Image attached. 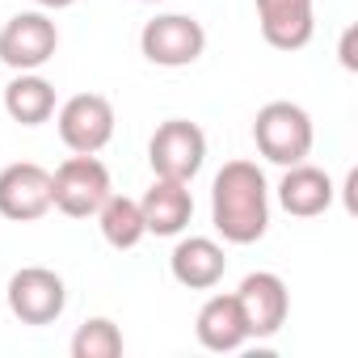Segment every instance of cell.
Segmentation results:
<instances>
[{
    "instance_id": "obj_12",
    "label": "cell",
    "mask_w": 358,
    "mask_h": 358,
    "mask_svg": "<svg viewBox=\"0 0 358 358\" xmlns=\"http://www.w3.org/2000/svg\"><path fill=\"white\" fill-rule=\"evenodd\" d=\"M253 5H257L262 38L274 51H299L312 43V34H316L312 0H253Z\"/></svg>"
},
{
    "instance_id": "obj_16",
    "label": "cell",
    "mask_w": 358,
    "mask_h": 358,
    "mask_svg": "<svg viewBox=\"0 0 358 358\" xmlns=\"http://www.w3.org/2000/svg\"><path fill=\"white\" fill-rule=\"evenodd\" d=\"M5 114L22 127H43L55 114V85L38 72H17L5 85Z\"/></svg>"
},
{
    "instance_id": "obj_6",
    "label": "cell",
    "mask_w": 358,
    "mask_h": 358,
    "mask_svg": "<svg viewBox=\"0 0 358 358\" xmlns=\"http://www.w3.org/2000/svg\"><path fill=\"white\" fill-rule=\"evenodd\" d=\"M59 51V30L43 9L13 13L0 26V64L13 72H38Z\"/></svg>"
},
{
    "instance_id": "obj_19",
    "label": "cell",
    "mask_w": 358,
    "mask_h": 358,
    "mask_svg": "<svg viewBox=\"0 0 358 358\" xmlns=\"http://www.w3.org/2000/svg\"><path fill=\"white\" fill-rule=\"evenodd\" d=\"M354 38H358V26H345V34H341V47H337V55H341V68H345V72H354V68H358Z\"/></svg>"
},
{
    "instance_id": "obj_9",
    "label": "cell",
    "mask_w": 358,
    "mask_h": 358,
    "mask_svg": "<svg viewBox=\"0 0 358 358\" xmlns=\"http://www.w3.org/2000/svg\"><path fill=\"white\" fill-rule=\"evenodd\" d=\"M232 295H236V308H241V316H245L249 341H253V337L266 341V337H274V333L287 324L291 291H287V282H282L274 270H253V274H245Z\"/></svg>"
},
{
    "instance_id": "obj_17",
    "label": "cell",
    "mask_w": 358,
    "mask_h": 358,
    "mask_svg": "<svg viewBox=\"0 0 358 358\" xmlns=\"http://www.w3.org/2000/svg\"><path fill=\"white\" fill-rule=\"evenodd\" d=\"M97 228L106 236L110 249H135L148 228H143V211H139V199H127V194H110L97 211Z\"/></svg>"
},
{
    "instance_id": "obj_11",
    "label": "cell",
    "mask_w": 358,
    "mask_h": 358,
    "mask_svg": "<svg viewBox=\"0 0 358 358\" xmlns=\"http://www.w3.org/2000/svg\"><path fill=\"white\" fill-rule=\"evenodd\" d=\"M143 211V228L148 236H182L194 220V194L190 182H169V177H156L148 186V194L139 199Z\"/></svg>"
},
{
    "instance_id": "obj_8",
    "label": "cell",
    "mask_w": 358,
    "mask_h": 358,
    "mask_svg": "<svg viewBox=\"0 0 358 358\" xmlns=\"http://www.w3.org/2000/svg\"><path fill=\"white\" fill-rule=\"evenodd\" d=\"M114 106L101 93H76L55 110V127L68 152H85L97 156L110 139H114Z\"/></svg>"
},
{
    "instance_id": "obj_15",
    "label": "cell",
    "mask_w": 358,
    "mask_h": 358,
    "mask_svg": "<svg viewBox=\"0 0 358 358\" xmlns=\"http://www.w3.org/2000/svg\"><path fill=\"white\" fill-rule=\"evenodd\" d=\"M194 337L203 350L211 354H232L249 341V329H245V316L236 308V295H211L199 316H194Z\"/></svg>"
},
{
    "instance_id": "obj_7",
    "label": "cell",
    "mask_w": 358,
    "mask_h": 358,
    "mask_svg": "<svg viewBox=\"0 0 358 358\" xmlns=\"http://www.w3.org/2000/svg\"><path fill=\"white\" fill-rule=\"evenodd\" d=\"M5 299H9V312L22 320V324H55L68 308V287L55 270L47 266H22L9 287H5Z\"/></svg>"
},
{
    "instance_id": "obj_4",
    "label": "cell",
    "mask_w": 358,
    "mask_h": 358,
    "mask_svg": "<svg viewBox=\"0 0 358 358\" xmlns=\"http://www.w3.org/2000/svg\"><path fill=\"white\" fill-rule=\"evenodd\" d=\"M148 164L169 182H194L207 164V135L190 118H164L148 139Z\"/></svg>"
},
{
    "instance_id": "obj_21",
    "label": "cell",
    "mask_w": 358,
    "mask_h": 358,
    "mask_svg": "<svg viewBox=\"0 0 358 358\" xmlns=\"http://www.w3.org/2000/svg\"><path fill=\"white\" fill-rule=\"evenodd\" d=\"M139 5H160V0H139Z\"/></svg>"
},
{
    "instance_id": "obj_14",
    "label": "cell",
    "mask_w": 358,
    "mask_h": 358,
    "mask_svg": "<svg viewBox=\"0 0 358 358\" xmlns=\"http://www.w3.org/2000/svg\"><path fill=\"white\" fill-rule=\"evenodd\" d=\"M169 270L173 278L190 287V291H211L224 282V270H228V257H224V245L211 241V236H186L177 241V249L169 253Z\"/></svg>"
},
{
    "instance_id": "obj_13",
    "label": "cell",
    "mask_w": 358,
    "mask_h": 358,
    "mask_svg": "<svg viewBox=\"0 0 358 358\" xmlns=\"http://www.w3.org/2000/svg\"><path fill=\"white\" fill-rule=\"evenodd\" d=\"M337 199V186H333V177L308 160L299 164H287L282 173V182H278V203L287 215L295 220H312V215H324Z\"/></svg>"
},
{
    "instance_id": "obj_3",
    "label": "cell",
    "mask_w": 358,
    "mask_h": 358,
    "mask_svg": "<svg viewBox=\"0 0 358 358\" xmlns=\"http://www.w3.org/2000/svg\"><path fill=\"white\" fill-rule=\"evenodd\" d=\"M114 194L110 169L97 156L72 152L55 173H51V207L64 211L68 220H89L101 211V203Z\"/></svg>"
},
{
    "instance_id": "obj_1",
    "label": "cell",
    "mask_w": 358,
    "mask_h": 358,
    "mask_svg": "<svg viewBox=\"0 0 358 358\" xmlns=\"http://www.w3.org/2000/svg\"><path fill=\"white\" fill-rule=\"evenodd\" d=\"M211 224L228 245H257L270 228V186L253 160H228L211 182Z\"/></svg>"
},
{
    "instance_id": "obj_2",
    "label": "cell",
    "mask_w": 358,
    "mask_h": 358,
    "mask_svg": "<svg viewBox=\"0 0 358 358\" xmlns=\"http://www.w3.org/2000/svg\"><path fill=\"white\" fill-rule=\"evenodd\" d=\"M312 114L295 101H266L253 118V143L270 164H299L312 152Z\"/></svg>"
},
{
    "instance_id": "obj_18",
    "label": "cell",
    "mask_w": 358,
    "mask_h": 358,
    "mask_svg": "<svg viewBox=\"0 0 358 358\" xmlns=\"http://www.w3.org/2000/svg\"><path fill=\"white\" fill-rule=\"evenodd\" d=\"M122 329L110 316H89L76 333H72V358H118L122 354Z\"/></svg>"
},
{
    "instance_id": "obj_5",
    "label": "cell",
    "mask_w": 358,
    "mask_h": 358,
    "mask_svg": "<svg viewBox=\"0 0 358 358\" xmlns=\"http://www.w3.org/2000/svg\"><path fill=\"white\" fill-rule=\"evenodd\" d=\"M139 51L156 68H190L207 51V30L190 13H160L139 30Z\"/></svg>"
},
{
    "instance_id": "obj_20",
    "label": "cell",
    "mask_w": 358,
    "mask_h": 358,
    "mask_svg": "<svg viewBox=\"0 0 358 358\" xmlns=\"http://www.w3.org/2000/svg\"><path fill=\"white\" fill-rule=\"evenodd\" d=\"M34 5H38V9H72L76 0H34Z\"/></svg>"
},
{
    "instance_id": "obj_10",
    "label": "cell",
    "mask_w": 358,
    "mask_h": 358,
    "mask_svg": "<svg viewBox=\"0 0 358 358\" xmlns=\"http://www.w3.org/2000/svg\"><path fill=\"white\" fill-rule=\"evenodd\" d=\"M51 211V173L34 160H13L0 169V215L13 224H34Z\"/></svg>"
}]
</instances>
